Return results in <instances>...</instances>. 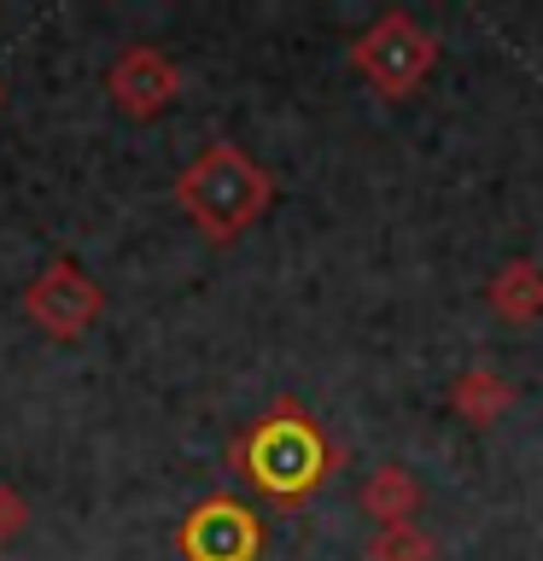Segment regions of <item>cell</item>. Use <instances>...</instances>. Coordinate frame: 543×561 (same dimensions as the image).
I'll list each match as a JSON object with an SVG mask.
<instances>
[{"mask_svg": "<svg viewBox=\"0 0 543 561\" xmlns=\"http://www.w3.org/2000/svg\"><path fill=\"white\" fill-rule=\"evenodd\" d=\"M0 100H7V94H0Z\"/></svg>", "mask_w": 543, "mask_h": 561, "instance_id": "obj_12", "label": "cell"}, {"mask_svg": "<svg viewBox=\"0 0 543 561\" xmlns=\"http://www.w3.org/2000/svg\"><path fill=\"white\" fill-rule=\"evenodd\" d=\"M30 526V503H24V491H12V485H0V543L18 538Z\"/></svg>", "mask_w": 543, "mask_h": 561, "instance_id": "obj_11", "label": "cell"}, {"mask_svg": "<svg viewBox=\"0 0 543 561\" xmlns=\"http://www.w3.org/2000/svg\"><path fill=\"white\" fill-rule=\"evenodd\" d=\"M105 88H112L117 112H129V117L147 123V117H158L175 94H182V70H175V59H170V53H158V47H129L112 65Z\"/></svg>", "mask_w": 543, "mask_h": 561, "instance_id": "obj_6", "label": "cell"}, {"mask_svg": "<svg viewBox=\"0 0 543 561\" xmlns=\"http://www.w3.org/2000/svg\"><path fill=\"white\" fill-rule=\"evenodd\" d=\"M438 543L432 533H420V526H380L374 538H368V561H432Z\"/></svg>", "mask_w": 543, "mask_h": 561, "instance_id": "obj_10", "label": "cell"}, {"mask_svg": "<svg viewBox=\"0 0 543 561\" xmlns=\"http://www.w3.org/2000/svg\"><path fill=\"white\" fill-rule=\"evenodd\" d=\"M234 462L245 468V480L257 491H269L280 503H298L315 485H327V473L339 468V445L315 427V415L298 398H275L269 415L245 438H234Z\"/></svg>", "mask_w": 543, "mask_h": 561, "instance_id": "obj_1", "label": "cell"}, {"mask_svg": "<svg viewBox=\"0 0 543 561\" xmlns=\"http://www.w3.org/2000/svg\"><path fill=\"white\" fill-rule=\"evenodd\" d=\"M432 59H438V42L409 12H380L374 24L350 42V70L385 100L415 94V88L432 77Z\"/></svg>", "mask_w": 543, "mask_h": 561, "instance_id": "obj_3", "label": "cell"}, {"mask_svg": "<svg viewBox=\"0 0 543 561\" xmlns=\"http://www.w3.org/2000/svg\"><path fill=\"white\" fill-rule=\"evenodd\" d=\"M257 550H263V520L240 497H205L182 526L187 561H257Z\"/></svg>", "mask_w": 543, "mask_h": 561, "instance_id": "obj_5", "label": "cell"}, {"mask_svg": "<svg viewBox=\"0 0 543 561\" xmlns=\"http://www.w3.org/2000/svg\"><path fill=\"white\" fill-rule=\"evenodd\" d=\"M415 508H420V480H415L409 468L385 462V468H374V473L362 480V515H368V520H380V526H409Z\"/></svg>", "mask_w": 543, "mask_h": 561, "instance_id": "obj_8", "label": "cell"}, {"mask_svg": "<svg viewBox=\"0 0 543 561\" xmlns=\"http://www.w3.org/2000/svg\"><path fill=\"white\" fill-rule=\"evenodd\" d=\"M508 403H515V386H508L497 368H467V375H455V386H450V410L462 421H473V427H490Z\"/></svg>", "mask_w": 543, "mask_h": 561, "instance_id": "obj_9", "label": "cell"}, {"mask_svg": "<svg viewBox=\"0 0 543 561\" xmlns=\"http://www.w3.org/2000/svg\"><path fill=\"white\" fill-rule=\"evenodd\" d=\"M175 199H182V210L193 217V228H199L205 240L228 245L269 210L275 182L245 147H234V140H210V147L175 175Z\"/></svg>", "mask_w": 543, "mask_h": 561, "instance_id": "obj_2", "label": "cell"}, {"mask_svg": "<svg viewBox=\"0 0 543 561\" xmlns=\"http://www.w3.org/2000/svg\"><path fill=\"white\" fill-rule=\"evenodd\" d=\"M485 298H490V310H497L502 322H515V328L538 322V316H543V263H532V257H508L502 270L490 275Z\"/></svg>", "mask_w": 543, "mask_h": 561, "instance_id": "obj_7", "label": "cell"}, {"mask_svg": "<svg viewBox=\"0 0 543 561\" xmlns=\"http://www.w3.org/2000/svg\"><path fill=\"white\" fill-rule=\"evenodd\" d=\"M100 310H105V293L70 257H53L24 287V316L47 333V340H82V333L100 322Z\"/></svg>", "mask_w": 543, "mask_h": 561, "instance_id": "obj_4", "label": "cell"}]
</instances>
